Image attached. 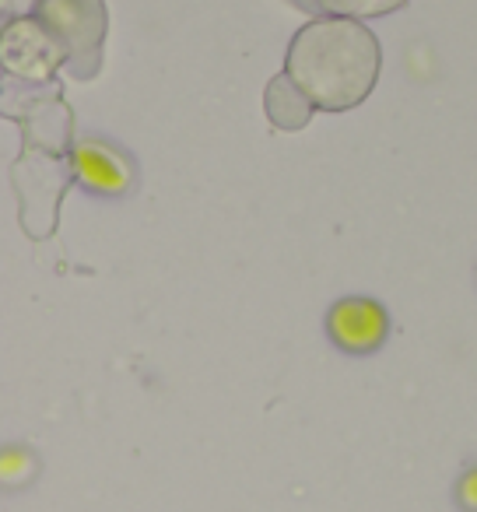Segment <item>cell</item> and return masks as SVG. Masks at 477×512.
I'll list each match as a JSON object with an SVG mask.
<instances>
[{"label":"cell","instance_id":"obj_1","mask_svg":"<svg viewBox=\"0 0 477 512\" xmlns=\"http://www.w3.org/2000/svg\"><path fill=\"white\" fill-rule=\"evenodd\" d=\"M383 50L369 25L355 18H313L292 36L285 74L313 99L316 113H348L372 95Z\"/></svg>","mask_w":477,"mask_h":512},{"label":"cell","instance_id":"obj_5","mask_svg":"<svg viewBox=\"0 0 477 512\" xmlns=\"http://www.w3.org/2000/svg\"><path fill=\"white\" fill-rule=\"evenodd\" d=\"M74 172L95 193H123L130 186V162L109 144L81 141L74 148Z\"/></svg>","mask_w":477,"mask_h":512},{"label":"cell","instance_id":"obj_8","mask_svg":"<svg viewBox=\"0 0 477 512\" xmlns=\"http://www.w3.org/2000/svg\"><path fill=\"white\" fill-rule=\"evenodd\" d=\"M460 505L470 512H477V470H470V474H463L460 481Z\"/></svg>","mask_w":477,"mask_h":512},{"label":"cell","instance_id":"obj_7","mask_svg":"<svg viewBox=\"0 0 477 512\" xmlns=\"http://www.w3.org/2000/svg\"><path fill=\"white\" fill-rule=\"evenodd\" d=\"M299 8L316 11V18H383L393 15L407 4V0H292Z\"/></svg>","mask_w":477,"mask_h":512},{"label":"cell","instance_id":"obj_4","mask_svg":"<svg viewBox=\"0 0 477 512\" xmlns=\"http://www.w3.org/2000/svg\"><path fill=\"white\" fill-rule=\"evenodd\" d=\"M4 64L11 74L29 81H43L64 64V53L50 39V32L36 22L32 15L15 18V22L4 29Z\"/></svg>","mask_w":477,"mask_h":512},{"label":"cell","instance_id":"obj_3","mask_svg":"<svg viewBox=\"0 0 477 512\" xmlns=\"http://www.w3.org/2000/svg\"><path fill=\"white\" fill-rule=\"evenodd\" d=\"M386 309L376 299H362V295H348V299L334 302L327 313V334L348 355H369L386 341Z\"/></svg>","mask_w":477,"mask_h":512},{"label":"cell","instance_id":"obj_6","mask_svg":"<svg viewBox=\"0 0 477 512\" xmlns=\"http://www.w3.org/2000/svg\"><path fill=\"white\" fill-rule=\"evenodd\" d=\"M264 113H267V120H271V127L292 134V130H302L313 120L316 106H313V99L281 71V74H274L264 88Z\"/></svg>","mask_w":477,"mask_h":512},{"label":"cell","instance_id":"obj_2","mask_svg":"<svg viewBox=\"0 0 477 512\" xmlns=\"http://www.w3.org/2000/svg\"><path fill=\"white\" fill-rule=\"evenodd\" d=\"M64 53L67 71L78 81H92L102 71L106 50V4L102 0H36L29 11Z\"/></svg>","mask_w":477,"mask_h":512}]
</instances>
